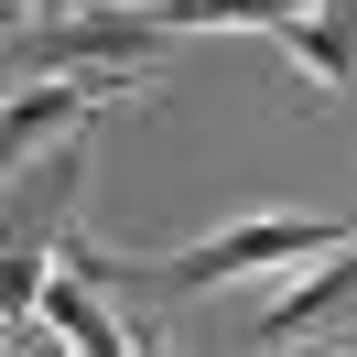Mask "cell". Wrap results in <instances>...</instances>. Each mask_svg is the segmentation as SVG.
Returning a JSON list of instances; mask_svg holds the SVG:
<instances>
[{"label":"cell","mask_w":357,"mask_h":357,"mask_svg":"<svg viewBox=\"0 0 357 357\" xmlns=\"http://www.w3.org/2000/svg\"><path fill=\"white\" fill-rule=\"evenodd\" d=\"M335 314H357V238L325 249L314 271H292V282L260 303V347H282V335H303V325H335Z\"/></svg>","instance_id":"3"},{"label":"cell","mask_w":357,"mask_h":357,"mask_svg":"<svg viewBox=\"0 0 357 357\" xmlns=\"http://www.w3.org/2000/svg\"><path fill=\"white\" fill-rule=\"evenodd\" d=\"M119 87H141V76H22L11 87V109H0V141H11V174H22L44 141H66L76 119H98Z\"/></svg>","instance_id":"2"},{"label":"cell","mask_w":357,"mask_h":357,"mask_svg":"<svg viewBox=\"0 0 357 357\" xmlns=\"http://www.w3.org/2000/svg\"><path fill=\"white\" fill-rule=\"evenodd\" d=\"M162 44L152 11H66V22H11V66L22 76H141Z\"/></svg>","instance_id":"1"},{"label":"cell","mask_w":357,"mask_h":357,"mask_svg":"<svg viewBox=\"0 0 357 357\" xmlns=\"http://www.w3.org/2000/svg\"><path fill=\"white\" fill-rule=\"evenodd\" d=\"M271 44L292 54V76H303L314 98H335V87H357V0H314L303 22H282Z\"/></svg>","instance_id":"4"},{"label":"cell","mask_w":357,"mask_h":357,"mask_svg":"<svg viewBox=\"0 0 357 357\" xmlns=\"http://www.w3.org/2000/svg\"><path fill=\"white\" fill-rule=\"evenodd\" d=\"M11 347H22V357H76V347H66L54 325H11Z\"/></svg>","instance_id":"6"},{"label":"cell","mask_w":357,"mask_h":357,"mask_svg":"<svg viewBox=\"0 0 357 357\" xmlns=\"http://www.w3.org/2000/svg\"><path fill=\"white\" fill-rule=\"evenodd\" d=\"M162 33H282V22H303L314 0H141Z\"/></svg>","instance_id":"5"}]
</instances>
